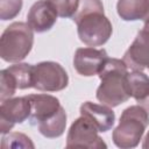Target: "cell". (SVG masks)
I'll return each instance as SVG.
<instances>
[{"mask_svg":"<svg viewBox=\"0 0 149 149\" xmlns=\"http://www.w3.org/2000/svg\"><path fill=\"white\" fill-rule=\"evenodd\" d=\"M142 148H143V149H149V132H148V134L146 135V137H144V140H143Z\"/></svg>","mask_w":149,"mask_h":149,"instance_id":"7402d4cb","label":"cell"},{"mask_svg":"<svg viewBox=\"0 0 149 149\" xmlns=\"http://www.w3.org/2000/svg\"><path fill=\"white\" fill-rule=\"evenodd\" d=\"M27 98L30 102L29 120L31 125H38L54 116L62 107L59 100L50 94H29Z\"/></svg>","mask_w":149,"mask_h":149,"instance_id":"8fae6325","label":"cell"},{"mask_svg":"<svg viewBox=\"0 0 149 149\" xmlns=\"http://www.w3.org/2000/svg\"><path fill=\"white\" fill-rule=\"evenodd\" d=\"M38 132L48 139H56L63 135L66 127V113L63 107L51 118L40 122L37 125Z\"/></svg>","mask_w":149,"mask_h":149,"instance_id":"5bb4252c","label":"cell"},{"mask_svg":"<svg viewBox=\"0 0 149 149\" xmlns=\"http://www.w3.org/2000/svg\"><path fill=\"white\" fill-rule=\"evenodd\" d=\"M108 55L104 49H95L93 47L79 48L73 56V66L76 71L84 77L99 74Z\"/></svg>","mask_w":149,"mask_h":149,"instance_id":"9c48e42d","label":"cell"},{"mask_svg":"<svg viewBox=\"0 0 149 149\" xmlns=\"http://www.w3.org/2000/svg\"><path fill=\"white\" fill-rule=\"evenodd\" d=\"M57 16V10L49 0H38L27 14V23L35 33H45L54 27Z\"/></svg>","mask_w":149,"mask_h":149,"instance_id":"30bf717a","label":"cell"},{"mask_svg":"<svg viewBox=\"0 0 149 149\" xmlns=\"http://www.w3.org/2000/svg\"><path fill=\"white\" fill-rule=\"evenodd\" d=\"M139 102V105H141L146 111H147V113L149 114V94L144 98V99H142V100H140V101H137Z\"/></svg>","mask_w":149,"mask_h":149,"instance_id":"44dd1931","label":"cell"},{"mask_svg":"<svg viewBox=\"0 0 149 149\" xmlns=\"http://www.w3.org/2000/svg\"><path fill=\"white\" fill-rule=\"evenodd\" d=\"M116 10L125 21H147L149 20V0H119Z\"/></svg>","mask_w":149,"mask_h":149,"instance_id":"4fadbf2b","label":"cell"},{"mask_svg":"<svg viewBox=\"0 0 149 149\" xmlns=\"http://www.w3.org/2000/svg\"><path fill=\"white\" fill-rule=\"evenodd\" d=\"M56 8L58 16L72 17L78 9L79 0H49Z\"/></svg>","mask_w":149,"mask_h":149,"instance_id":"ffe728a7","label":"cell"},{"mask_svg":"<svg viewBox=\"0 0 149 149\" xmlns=\"http://www.w3.org/2000/svg\"><path fill=\"white\" fill-rule=\"evenodd\" d=\"M149 125V114L141 105H133L123 109L119 125L112 134L113 142L122 149L135 148Z\"/></svg>","mask_w":149,"mask_h":149,"instance_id":"7a4b0ae2","label":"cell"},{"mask_svg":"<svg viewBox=\"0 0 149 149\" xmlns=\"http://www.w3.org/2000/svg\"><path fill=\"white\" fill-rule=\"evenodd\" d=\"M128 68L122 59L107 58L99 72L100 85L97 88V99L109 107H116L126 102L129 98L127 87Z\"/></svg>","mask_w":149,"mask_h":149,"instance_id":"6da1fadb","label":"cell"},{"mask_svg":"<svg viewBox=\"0 0 149 149\" xmlns=\"http://www.w3.org/2000/svg\"><path fill=\"white\" fill-rule=\"evenodd\" d=\"M22 0H0V19L2 21L14 19L22 9Z\"/></svg>","mask_w":149,"mask_h":149,"instance_id":"d6986e66","label":"cell"},{"mask_svg":"<svg viewBox=\"0 0 149 149\" xmlns=\"http://www.w3.org/2000/svg\"><path fill=\"white\" fill-rule=\"evenodd\" d=\"M30 116V102L26 97L9 98L1 101L0 105V132L9 133L16 125L22 123Z\"/></svg>","mask_w":149,"mask_h":149,"instance_id":"52a82bcc","label":"cell"},{"mask_svg":"<svg viewBox=\"0 0 149 149\" xmlns=\"http://www.w3.org/2000/svg\"><path fill=\"white\" fill-rule=\"evenodd\" d=\"M97 127L85 116L80 115L71 125L68 136V148H88V149H101L106 148L107 144L98 135Z\"/></svg>","mask_w":149,"mask_h":149,"instance_id":"8992f818","label":"cell"},{"mask_svg":"<svg viewBox=\"0 0 149 149\" xmlns=\"http://www.w3.org/2000/svg\"><path fill=\"white\" fill-rule=\"evenodd\" d=\"M34 44V30L28 23L13 22L2 33L0 38V57L8 63L24 59Z\"/></svg>","mask_w":149,"mask_h":149,"instance_id":"3957f363","label":"cell"},{"mask_svg":"<svg viewBox=\"0 0 149 149\" xmlns=\"http://www.w3.org/2000/svg\"><path fill=\"white\" fill-rule=\"evenodd\" d=\"M69 84V77L64 68L51 61L33 65V87L43 92H57Z\"/></svg>","mask_w":149,"mask_h":149,"instance_id":"5b68a950","label":"cell"},{"mask_svg":"<svg viewBox=\"0 0 149 149\" xmlns=\"http://www.w3.org/2000/svg\"><path fill=\"white\" fill-rule=\"evenodd\" d=\"M73 22L77 24L79 40L88 47H100L112 36L113 27L104 10L86 13Z\"/></svg>","mask_w":149,"mask_h":149,"instance_id":"277c9868","label":"cell"},{"mask_svg":"<svg viewBox=\"0 0 149 149\" xmlns=\"http://www.w3.org/2000/svg\"><path fill=\"white\" fill-rule=\"evenodd\" d=\"M122 61L128 70L132 71L149 69V20L144 21L143 28L137 33L135 40L125 52Z\"/></svg>","mask_w":149,"mask_h":149,"instance_id":"ba28073f","label":"cell"},{"mask_svg":"<svg viewBox=\"0 0 149 149\" xmlns=\"http://www.w3.org/2000/svg\"><path fill=\"white\" fill-rule=\"evenodd\" d=\"M14 78L19 90L33 87V65L30 64H14L6 69Z\"/></svg>","mask_w":149,"mask_h":149,"instance_id":"2e32d148","label":"cell"},{"mask_svg":"<svg viewBox=\"0 0 149 149\" xmlns=\"http://www.w3.org/2000/svg\"><path fill=\"white\" fill-rule=\"evenodd\" d=\"M17 90L16 83L12 74L5 69L0 71V101L12 98Z\"/></svg>","mask_w":149,"mask_h":149,"instance_id":"ac0fdd59","label":"cell"},{"mask_svg":"<svg viewBox=\"0 0 149 149\" xmlns=\"http://www.w3.org/2000/svg\"><path fill=\"white\" fill-rule=\"evenodd\" d=\"M80 115L88 119L99 132L105 133L109 130L115 121V114L112 107L107 105H99L91 101H86L80 106Z\"/></svg>","mask_w":149,"mask_h":149,"instance_id":"7c38bea8","label":"cell"},{"mask_svg":"<svg viewBox=\"0 0 149 149\" xmlns=\"http://www.w3.org/2000/svg\"><path fill=\"white\" fill-rule=\"evenodd\" d=\"M126 80L129 94L136 101L144 99L149 94V77L142 71L128 72Z\"/></svg>","mask_w":149,"mask_h":149,"instance_id":"9a60e30c","label":"cell"},{"mask_svg":"<svg viewBox=\"0 0 149 149\" xmlns=\"http://www.w3.org/2000/svg\"><path fill=\"white\" fill-rule=\"evenodd\" d=\"M1 148H31L34 149L35 146L31 140L22 134V133H9L8 135L2 136L1 139Z\"/></svg>","mask_w":149,"mask_h":149,"instance_id":"e0dca14e","label":"cell"}]
</instances>
